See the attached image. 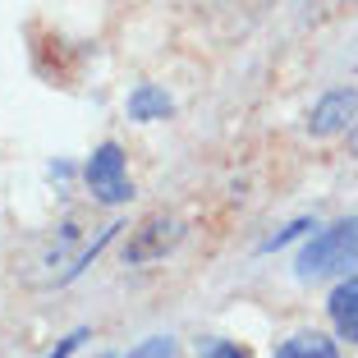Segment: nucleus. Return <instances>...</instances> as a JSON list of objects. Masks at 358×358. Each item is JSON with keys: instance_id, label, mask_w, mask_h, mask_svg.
Masks as SVG:
<instances>
[{"instance_id": "f257e3e1", "label": "nucleus", "mask_w": 358, "mask_h": 358, "mask_svg": "<svg viewBox=\"0 0 358 358\" xmlns=\"http://www.w3.org/2000/svg\"><path fill=\"white\" fill-rule=\"evenodd\" d=\"M354 271H358V216L327 225L294 257L299 280H327V275H354Z\"/></svg>"}, {"instance_id": "f03ea898", "label": "nucleus", "mask_w": 358, "mask_h": 358, "mask_svg": "<svg viewBox=\"0 0 358 358\" xmlns=\"http://www.w3.org/2000/svg\"><path fill=\"white\" fill-rule=\"evenodd\" d=\"M83 179H87V189H92V198L106 202V207H124V202L134 198L129 166H124V148H120V143H101V148L87 157Z\"/></svg>"}, {"instance_id": "7ed1b4c3", "label": "nucleus", "mask_w": 358, "mask_h": 358, "mask_svg": "<svg viewBox=\"0 0 358 358\" xmlns=\"http://www.w3.org/2000/svg\"><path fill=\"white\" fill-rule=\"evenodd\" d=\"M179 239H184V225H179L175 216H148V221L129 234V243H124V266L157 262V257H166Z\"/></svg>"}, {"instance_id": "20e7f679", "label": "nucleus", "mask_w": 358, "mask_h": 358, "mask_svg": "<svg viewBox=\"0 0 358 358\" xmlns=\"http://www.w3.org/2000/svg\"><path fill=\"white\" fill-rule=\"evenodd\" d=\"M354 120H358V92L354 87H331V92L308 110V134L313 138H336V134H349Z\"/></svg>"}, {"instance_id": "39448f33", "label": "nucleus", "mask_w": 358, "mask_h": 358, "mask_svg": "<svg viewBox=\"0 0 358 358\" xmlns=\"http://www.w3.org/2000/svg\"><path fill=\"white\" fill-rule=\"evenodd\" d=\"M327 313H331V327H336V336L349 340V345H358V275H345V280L331 289Z\"/></svg>"}, {"instance_id": "423d86ee", "label": "nucleus", "mask_w": 358, "mask_h": 358, "mask_svg": "<svg viewBox=\"0 0 358 358\" xmlns=\"http://www.w3.org/2000/svg\"><path fill=\"white\" fill-rule=\"evenodd\" d=\"M124 110H129V120H138V124H152V120H166L170 110H175V101H170L166 87H157V83H138L134 92H129Z\"/></svg>"}, {"instance_id": "0eeeda50", "label": "nucleus", "mask_w": 358, "mask_h": 358, "mask_svg": "<svg viewBox=\"0 0 358 358\" xmlns=\"http://www.w3.org/2000/svg\"><path fill=\"white\" fill-rule=\"evenodd\" d=\"M271 358H340V349H336V340L317 336V331H299V336H289Z\"/></svg>"}, {"instance_id": "6e6552de", "label": "nucleus", "mask_w": 358, "mask_h": 358, "mask_svg": "<svg viewBox=\"0 0 358 358\" xmlns=\"http://www.w3.org/2000/svg\"><path fill=\"white\" fill-rule=\"evenodd\" d=\"M175 354H179L175 336H148L143 345L129 349V358H175Z\"/></svg>"}, {"instance_id": "1a4fd4ad", "label": "nucleus", "mask_w": 358, "mask_h": 358, "mask_svg": "<svg viewBox=\"0 0 358 358\" xmlns=\"http://www.w3.org/2000/svg\"><path fill=\"white\" fill-rule=\"evenodd\" d=\"M303 230H317V225H313V221H294V225H289V230H280V234H275V239H266V243H262V253H271V248H280V243L299 239V234H303Z\"/></svg>"}, {"instance_id": "9d476101", "label": "nucleus", "mask_w": 358, "mask_h": 358, "mask_svg": "<svg viewBox=\"0 0 358 358\" xmlns=\"http://www.w3.org/2000/svg\"><path fill=\"white\" fill-rule=\"evenodd\" d=\"M202 358H248V349H243V345H230V340H216V345H211Z\"/></svg>"}, {"instance_id": "9b49d317", "label": "nucleus", "mask_w": 358, "mask_h": 358, "mask_svg": "<svg viewBox=\"0 0 358 358\" xmlns=\"http://www.w3.org/2000/svg\"><path fill=\"white\" fill-rule=\"evenodd\" d=\"M83 340H87V331H74V336H64V340H60V345H55V349H51V354H42V358H69V354H74V349H78V345H83Z\"/></svg>"}, {"instance_id": "f8f14e48", "label": "nucleus", "mask_w": 358, "mask_h": 358, "mask_svg": "<svg viewBox=\"0 0 358 358\" xmlns=\"http://www.w3.org/2000/svg\"><path fill=\"white\" fill-rule=\"evenodd\" d=\"M349 152H354V157H358V124L349 129Z\"/></svg>"}]
</instances>
